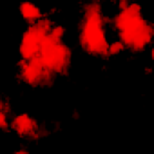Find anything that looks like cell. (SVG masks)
I'll return each mask as SVG.
<instances>
[{
  "mask_svg": "<svg viewBox=\"0 0 154 154\" xmlns=\"http://www.w3.org/2000/svg\"><path fill=\"white\" fill-rule=\"evenodd\" d=\"M11 131L18 138H36L40 132V123L29 112H18L11 118Z\"/></svg>",
  "mask_w": 154,
  "mask_h": 154,
  "instance_id": "1",
  "label": "cell"
},
{
  "mask_svg": "<svg viewBox=\"0 0 154 154\" xmlns=\"http://www.w3.org/2000/svg\"><path fill=\"white\" fill-rule=\"evenodd\" d=\"M18 11H20V17L24 22H27L29 26L33 24H38V22H44V11L31 0H24V2L18 6Z\"/></svg>",
  "mask_w": 154,
  "mask_h": 154,
  "instance_id": "2",
  "label": "cell"
}]
</instances>
